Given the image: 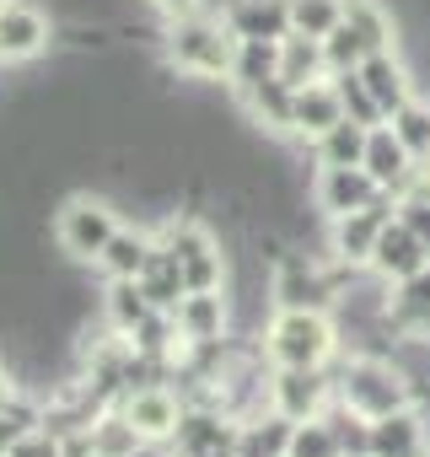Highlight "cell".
<instances>
[{
  "mask_svg": "<svg viewBox=\"0 0 430 457\" xmlns=\"http://www.w3.org/2000/svg\"><path fill=\"white\" fill-rule=\"evenodd\" d=\"M151 312H156V307H151V296H145V286H140V280H108L103 318H108V328H113V334H135Z\"/></svg>",
  "mask_w": 430,
  "mask_h": 457,
  "instance_id": "7402d4cb",
  "label": "cell"
},
{
  "mask_svg": "<svg viewBox=\"0 0 430 457\" xmlns=\"http://www.w3.org/2000/svg\"><path fill=\"white\" fill-rule=\"evenodd\" d=\"M135 457H178V452H172V446H161V441H145Z\"/></svg>",
  "mask_w": 430,
  "mask_h": 457,
  "instance_id": "d590c367",
  "label": "cell"
},
{
  "mask_svg": "<svg viewBox=\"0 0 430 457\" xmlns=\"http://www.w3.org/2000/svg\"><path fill=\"white\" fill-rule=\"evenodd\" d=\"M221 22L237 33V44H248V38L280 44L291 33V0H232L221 12Z\"/></svg>",
  "mask_w": 430,
  "mask_h": 457,
  "instance_id": "2e32d148",
  "label": "cell"
},
{
  "mask_svg": "<svg viewBox=\"0 0 430 457\" xmlns=\"http://www.w3.org/2000/svg\"><path fill=\"white\" fill-rule=\"evenodd\" d=\"M161 49H167V65L194 81H232V65H237V33L221 17H204V12L167 22Z\"/></svg>",
  "mask_w": 430,
  "mask_h": 457,
  "instance_id": "3957f363",
  "label": "cell"
},
{
  "mask_svg": "<svg viewBox=\"0 0 430 457\" xmlns=\"http://www.w3.org/2000/svg\"><path fill=\"white\" fill-rule=\"evenodd\" d=\"M334 403V371H291V366H269V409H280L285 420H318Z\"/></svg>",
  "mask_w": 430,
  "mask_h": 457,
  "instance_id": "8992f818",
  "label": "cell"
},
{
  "mask_svg": "<svg viewBox=\"0 0 430 457\" xmlns=\"http://www.w3.org/2000/svg\"><path fill=\"white\" fill-rule=\"evenodd\" d=\"M291 430H296V420H285L280 409L243 414L237 420V436H232V452L237 457H285L291 452Z\"/></svg>",
  "mask_w": 430,
  "mask_h": 457,
  "instance_id": "e0dca14e",
  "label": "cell"
},
{
  "mask_svg": "<svg viewBox=\"0 0 430 457\" xmlns=\"http://www.w3.org/2000/svg\"><path fill=\"white\" fill-rule=\"evenodd\" d=\"M0 6H6V0H0Z\"/></svg>",
  "mask_w": 430,
  "mask_h": 457,
  "instance_id": "74e56055",
  "label": "cell"
},
{
  "mask_svg": "<svg viewBox=\"0 0 430 457\" xmlns=\"http://www.w3.org/2000/svg\"><path fill=\"white\" fill-rule=\"evenodd\" d=\"M151 253H156V232H140V226H119L113 243H108L103 259H97V270H103L108 280H140L145 264H151Z\"/></svg>",
  "mask_w": 430,
  "mask_h": 457,
  "instance_id": "ffe728a7",
  "label": "cell"
},
{
  "mask_svg": "<svg viewBox=\"0 0 430 457\" xmlns=\"http://www.w3.org/2000/svg\"><path fill=\"white\" fill-rule=\"evenodd\" d=\"M17 398V377H6V371H0V409H6Z\"/></svg>",
  "mask_w": 430,
  "mask_h": 457,
  "instance_id": "e575fe53",
  "label": "cell"
},
{
  "mask_svg": "<svg viewBox=\"0 0 430 457\" xmlns=\"http://www.w3.org/2000/svg\"><path fill=\"white\" fill-rule=\"evenodd\" d=\"M398 215V194L382 188L366 210H350V215H334L328 220V259L334 264H350V270H371V253H376V237L382 226Z\"/></svg>",
  "mask_w": 430,
  "mask_h": 457,
  "instance_id": "5b68a950",
  "label": "cell"
},
{
  "mask_svg": "<svg viewBox=\"0 0 430 457\" xmlns=\"http://www.w3.org/2000/svg\"><path fill=\"white\" fill-rule=\"evenodd\" d=\"M376 194H382V183L366 167H318V178H312V204L323 210V220L366 210Z\"/></svg>",
  "mask_w": 430,
  "mask_h": 457,
  "instance_id": "ba28073f",
  "label": "cell"
},
{
  "mask_svg": "<svg viewBox=\"0 0 430 457\" xmlns=\"http://www.w3.org/2000/svg\"><path fill=\"white\" fill-rule=\"evenodd\" d=\"M339 119H350V113H344V97H339L334 76H318V81L296 87V97H291V135H296V140L312 145V140L328 135Z\"/></svg>",
  "mask_w": 430,
  "mask_h": 457,
  "instance_id": "9c48e42d",
  "label": "cell"
},
{
  "mask_svg": "<svg viewBox=\"0 0 430 457\" xmlns=\"http://www.w3.org/2000/svg\"><path fill=\"white\" fill-rule=\"evenodd\" d=\"M6 457H70V452H65V436H60V430H44V425H38V430H28Z\"/></svg>",
  "mask_w": 430,
  "mask_h": 457,
  "instance_id": "1f68e13d",
  "label": "cell"
},
{
  "mask_svg": "<svg viewBox=\"0 0 430 457\" xmlns=\"http://www.w3.org/2000/svg\"><path fill=\"white\" fill-rule=\"evenodd\" d=\"M323 54H328V76H339V71H355V65L366 60V44H360V33H355L350 22H339V28L323 38Z\"/></svg>",
  "mask_w": 430,
  "mask_h": 457,
  "instance_id": "4dcf8cb0",
  "label": "cell"
},
{
  "mask_svg": "<svg viewBox=\"0 0 430 457\" xmlns=\"http://www.w3.org/2000/svg\"><path fill=\"white\" fill-rule=\"evenodd\" d=\"M360 81H366V92L376 97V108H382L387 119L414 97V81H409V71H403V60H398L393 49L366 54V60H360Z\"/></svg>",
  "mask_w": 430,
  "mask_h": 457,
  "instance_id": "ac0fdd59",
  "label": "cell"
},
{
  "mask_svg": "<svg viewBox=\"0 0 430 457\" xmlns=\"http://www.w3.org/2000/svg\"><path fill=\"white\" fill-rule=\"evenodd\" d=\"M398 220L409 226V232L425 243V253H430V199L425 194H398Z\"/></svg>",
  "mask_w": 430,
  "mask_h": 457,
  "instance_id": "d6a6232c",
  "label": "cell"
},
{
  "mask_svg": "<svg viewBox=\"0 0 430 457\" xmlns=\"http://www.w3.org/2000/svg\"><path fill=\"white\" fill-rule=\"evenodd\" d=\"M119 409L129 414V425L145 436V441H172L178 436V425H183V414H188V403L167 387V382H140V387H129L124 398H119Z\"/></svg>",
  "mask_w": 430,
  "mask_h": 457,
  "instance_id": "52a82bcc",
  "label": "cell"
},
{
  "mask_svg": "<svg viewBox=\"0 0 430 457\" xmlns=\"http://www.w3.org/2000/svg\"><path fill=\"white\" fill-rule=\"evenodd\" d=\"M151 12H156L161 22H178V17H194V12H199V0H151Z\"/></svg>",
  "mask_w": 430,
  "mask_h": 457,
  "instance_id": "836d02e7",
  "label": "cell"
},
{
  "mask_svg": "<svg viewBox=\"0 0 430 457\" xmlns=\"http://www.w3.org/2000/svg\"><path fill=\"white\" fill-rule=\"evenodd\" d=\"M387 124L398 129V140H403V145H409L419 162L430 156V103H414V97H409V103H403V108H398Z\"/></svg>",
  "mask_w": 430,
  "mask_h": 457,
  "instance_id": "f546056e",
  "label": "cell"
},
{
  "mask_svg": "<svg viewBox=\"0 0 430 457\" xmlns=\"http://www.w3.org/2000/svg\"><path fill=\"white\" fill-rule=\"evenodd\" d=\"M264 355L269 366H291V371H328L339 361V323L318 307H280L264 328Z\"/></svg>",
  "mask_w": 430,
  "mask_h": 457,
  "instance_id": "7a4b0ae2",
  "label": "cell"
},
{
  "mask_svg": "<svg viewBox=\"0 0 430 457\" xmlns=\"http://www.w3.org/2000/svg\"><path fill=\"white\" fill-rule=\"evenodd\" d=\"M366 124H355V119H339L328 135H318L312 140V156H318V167H360L366 162Z\"/></svg>",
  "mask_w": 430,
  "mask_h": 457,
  "instance_id": "603a6c76",
  "label": "cell"
},
{
  "mask_svg": "<svg viewBox=\"0 0 430 457\" xmlns=\"http://www.w3.org/2000/svg\"><path fill=\"white\" fill-rule=\"evenodd\" d=\"M285 457H350V452H344L334 420L318 414V420H302V425L291 430V452H285Z\"/></svg>",
  "mask_w": 430,
  "mask_h": 457,
  "instance_id": "484cf974",
  "label": "cell"
},
{
  "mask_svg": "<svg viewBox=\"0 0 430 457\" xmlns=\"http://www.w3.org/2000/svg\"><path fill=\"white\" fill-rule=\"evenodd\" d=\"M382 188H393V194H403L409 188V178L419 172V156L398 140V129L382 119V124H371V135H366V162H360Z\"/></svg>",
  "mask_w": 430,
  "mask_h": 457,
  "instance_id": "5bb4252c",
  "label": "cell"
},
{
  "mask_svg": "<svg viewBox=\"0 0 430 457\" xmlns=\"http://www.w3.org/2000/svg\"><path fill=\"white\" fill-rule=\"evenodd\" d=\"M119 232V210L103 194H70L54 215V243L70 264H97Z\"/></svg>",
  "mask_w": 430,
  "mask_h": 457,
  "instance_id": "277c9868",
  "label": "cell"
},
{
  "mask_svg": "<svg viewBox=\"0 0 430 457\" xmlns=\"http://www.w3.org/2000/svg\"><path fill=\"white\" fill-rule=\"evenodd\" d=\"M140 286H145V296H151V307H156V312H172V307L188 296V286H183V270H178V259H172L161 243H156V253H151V264H145Z\"/></svg>",
  "mask_w": 430,
  "mask_h": 457,
  "instance_id": "cb8c5ba5",
  "label": "cell"
},
{
  "mask_svg": "<svg viewBox=\"0 0 430 457\" xmlns=\"http://www.w3.org/2000/svg\"><path fill=\"white\" fill-rule=\"evenodd\" d=\"M419 167H425V172H430V156H425V162H419Z\"/></svg>",
  "mask_w": 430,
  "mask_h": 457,
  "instance_id": "8d00e7d4",
  "label": "cell"
},
{
  "mask_svg": "<svg viewBox=\"0 0 430 457\" xmlns=\"http://www.w3.org/2000/svg\"><path fill=\"white\" fill-rule=\"evenodd\" d=\"M419 270H430V253H425V243L409 232V226L393 215V220L382 226V237H376L371 275H376V280H387V286H398V280H414Z\"/></svg>",
  "mask_w": 430,
  "mask_h": 457,
  "instance_id": "7c38bea8",
  "label": "cell"
},
{
  "mask_svg": "<svg viewBox=\"0 0 430 457\" xmlns=\"http://www.w3.org/2000/svg\"><path fill=\"white\" fill-rule=\"evenodd\" d=\"M344 22L360 33L366 54H376V49H393V17H387V6H382V0H344Z\"/></svg>",
  "mask_w": 430,
  "mask_h": 457,
  "instance_id": "d4e9b609",
  "label": "cell"
},
{
  "mask_svg": "<svg viewBox=\"0 0 430 457\" xmlns=\"http://www.w3.org/2000/svg\"><path fill=\"white\" fill-rule=\"evenodd\" d=\"M371 457H430V414L419 403L371 420Z\"/></svg>",
  "mask_w": 430,
  "mask_h": 457,
  "instance_id": "8fae6325",
  "label": "cell"
},
{
  "mask_svg": "<svg viewBox=\"0 0 430 457\" xmlns=\"http://www.w3.org/2000/svg\"><path fill=\"white\" fill-rule=\"evenodd\" d=\"M344 22V0H291V28L307 38H328Z\"/></svg>",
  "mask_w": 430,
  "mask_h": 457,
  "instance_id": "83f0119b",
  "label": "cell"
},
{
  "mask_svg": "<svg viewBox=\"0 0 430 457\" xmlns=\"http://www.w3.org/2000/svg\"><path fill=\"white\" fill-rule=\"evenodd\" d=\"M334 87H339V97H344V113H350L355 124H366V129H371V124H382V119H387V113L376 108V97L366 92V81H360V65H355V71H339V76H334Z\"/></svg>",
  "mask_w": 430,
  "mask_h": 457,
  "instance_id": "f1b7e54d",
  "label": "cell"
},
{
  "mask_svg": "<svg viewBox=\"0 0 430 457\" xmlns=\"http://www.w3.org/2000/svg\"><path fill=\"white\" fill-rule=\"evenodd\" d=\"M54 44V22L28 6V0H6L0 6V60H33Z\"/></svg>",
  "mask_w": 430,
  "mask_h": 457,
  "instance_id": "30bf717a",
  "label": "cell"
},
{
  "mask_svg": "<svg viewBox=\"0 0 430 457\" xmlns=\"http://www.w3.org/2000/svg\"><path fill=\"white\" fill-rule=\"evenodd\" d=\"M334 371V398L350 403L355 414L366 420H382V414H398L409 403H419L409 371L398 366V355H382V350H355L350 361L328 366Z\"/></svg>",
  "mask_w": 430,
  "mask_h": 457,
  "instance_id": "6da1fadb",
  "label": "cell"
},
{
  "mask_svg": "<svg viewBox=\"0 0 430 457\" xmlns=\"http://www.w3.org/2000/svg\"><path fill=\"white\" fill-rule=\"evenodd\" d=\"M232 92H237L248 124H259V129H285V135H291V97H296V87H285L280 76H269V81H248V87H232Z\"/></svg>",
  "mask_w": 430,
  "mask_h": 457,
  "instance_id": "d6986e66",
  "label": "cell"
},
{
  "mask_svg": "<svg viewBox=\"0 0 430 457\" xmlns=\"http://www.w3.org/2000/svg\"><path fill=\"white\" fill-rule=\"evenodd\" d=\"M318 76H328V54H323V38H307V33H285L280 38V81L285 87H307V81H318Z\"/></svg>",
  "mask_w": 430,
  "mask_h": 457,
  "instance_id": "44dd1931",
  "label": "cell"
},
{
  "mask_svg": "<svg viewBox=\"0 0 430 457\" xmlns=\"http://www.w3.org/2000/svg\"><path fill=\"white\" fill-rule=\"evenodd\" d=\"M172 323H178L183 345H215V339H227L232 302H227V291H188L172 307Z\"/></svg>",
  "mask_w": 430,
  "mask_h": 457,
  "instance_id": "4fadbf2b",
  "label": "cell"
},
{
  "mask_svg": "<svg viewBox=\"0 0 430 457\" xmlns=\"http://www.w3.org/2000/svg\"><path fill=\"white\" fill-rule=\"evenodd\" d=\"M382 328L393 339H430V270H419L414 280H398L387 291Z\"/></svg>",
  "mask_w": 430,
  "mask_h": 457,
  "instance_id": "9a60e30c",
  "label": "cell"
},
{
  "mask_svg": "<svg viewBox=\"0 0 430 457\" xmlns=\"http://www.w3.org/2000/svg\"><path fill=\"white\" fill-rule=\"evenodd\" d=\"M269 76H280V44H269V38H248V44H237L232 87H248V81H269Z\"/></svg>",
  "mask_w": 430,
  "mask_h": 457,
  "instance_id": "4316f807",
  "label": "cell"
}]
</instances>
